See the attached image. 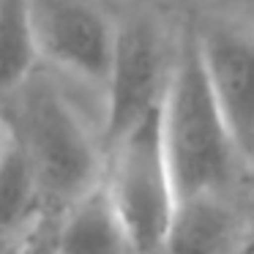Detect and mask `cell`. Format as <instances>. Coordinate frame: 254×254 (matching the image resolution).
<instances>
[{"mask_svg":"<svg viewBox=\"0 0 254 254\" xmlns=\"http://www.w3.org/2000/svg\"><path fill=\"white\" fill-rule=\"evenodd\" d=\"M77 93L85 90L41 66L17 93L0 101L8 131L28 156L50 210H63L104 178L101 126Z\"/></svg>","mask_w":254,"mask_h":254,"instance_id":"cell-1","label":"cell"},{"mask_svg":"<svg viewBox=\"0 0 254 254\" xmlns=\"http://www.w3.org/2000/svg\"><path fill=\"white\" fill-rule=\"evenodd\" d=\"M219 110L227 121L246 172L254 167V30L227 19L194 28Z\"/></svg>","mask_w":254,"mask_h":254,"instance_id":"cell-6","label":"cell"},{"mask_svg":"<svg viewBox=\"0 0 254 254\" xmlns=\"http://www.w3.org/2000/svg\"><path fill=\"white\" fill-rule=\"evenodd\" d=\"M50 210L41 183L28 156L8 131V142L0 153V238H19L28 227Z\"/></svg>","mask_w":254,"mask_h":254,"instance_id":"cell-9","label":"cell"},{"mask_svg":"<svg viewBox=\"0 0 254 254\" xmlns=\"http://www.w3.org/2000/svg\"><path fill=\"white\" fill-rule=\"evenodd\" d=\"M17 254H58V210H44L28 227Z\"/></svg>","mask_w":254,"mask_h":254,"instance_id":"cell-11","label":"cell"},{"mask_svg":"<svg viewBox=\"0 0 254 254\" xmlns=\"http://www.w3.org/2000/svg\"><path fill=\"white\" fill-rule=\"evenodd\" d=\"M104 186L137 254H156L178 208V189L164 145L161 104L107 150Z\"/></svg>","mask_w":254,"mask_h":254,"instance_id":"cell-3","label":"cell"},{"mask_svg":"<svg viewBox=\"0 0 254 254\" xmlns=\"http://www.w3.org/2000/svg\"><path fill=\"white\" fill-rule=\"evenodd\" d=\"M161 126L178 199L230 194L238 191L243 181L249 183L246 164L210 90L194 28L178 36L175 61L161 101Z\"/></svg>","mask_w":254,"mask_h":254,"instance_id":"cell-2","label":"cell"},{"mask_svg":"<svg viewBox=\"0 0 254 254\" xmlns=\"http://www.w3.org/2000/svg\"><path fill=\"white\" fill-rule=\"evenodd\" d=\"M249 208L230 194H197L178 199L172 221L156 254H243Z\"/></svg>","mask_w":254,"mask_h":254,"instance_id":"cell-7","label":"cell"},{"mask_svg":"<svg viewBox=\"0 0 254 254\" xmlns=\"http://www.w3.org/2000/svg\"><path fill=\"white\" fill-rule=\"evenodd\" d=\"M249 186L254 189V167H252V172H249Z\"/></svg>","mask_w":254,"mask_h":254,"instance_id":"cell-15","label":"cell"},{"mask_svg":"<svg viewBox=\"0 0 254 254\" xmlns=\"http://www.w3.org/2000/svg\"><path fill=\"white\" fill-rule=\"evenodd\" d=\"M8 142V123H6V115H3V107H0V153Z\"/></svg>","mask_w":254,"mask_h":254,"instance_id":"cell-14","label":"cell"},{"mask_svg":"<svg viewBox=\"0 0 254 254\" xmlns=\"http://www.w3.org/2000/svg\"><path fill=\"white\" fill-rule=\"evenodd\" d=\"M243 254H254V205L249 208V235H246V246Z\"/></svg>","mask_w":254,"mask_h":254,"instance_id":"cell-12","label":"cell"},{"mask_svg":"<svg viewBox=\"0 0 254 254\" xmlns=\"http://www.w3.org/2000/svg\"><path fill=\"white\" fill-rule=\"evenodd\" d=\"M178 39L170 41L153 11L137 8L118 17L112 63L101 93L104 153L164 101Z\"/></svg>","mask_w":254,"mask_h":254,"instance_id":"cell-4","label":"cell"},{"mask_svg":"<svg viewBox=\"0 0 254 254\" xmlns=\"http://www.w3.org/2000/svg\"><path fill=\"white\" fill-rule=\"evenodd\" d=\"M58 254H137L104 178L58 210Z\"/></svg>","mask_w":254,"mask_h":254,"instance_id":"cell-8","label":"cell"},{"mask_svg":"<svg viewBox=\"0 0 254 254\" xmlns=\"http://www.w3.org/2000/svg\"><path fill=\"white\" fill-rule=\"evenodd\" d=\"M19 241H22V235L19 238H0V254H17Z\"/></svg>","mask_w":254,"mask_h":254,"instance_id":"cell-13","label":"cell"},{"mask_svg":"<svg viewBox=\"0 0 254 254\" xmlns=\"http://www.w3.org/2000/svg\"><path fill=\"white\" fill-rule=\"evenodd\" d=\"M41 66L99 101L107 85L118 17L101 0H28Z\"/></svg>","mask_w":254,"mask_h":254,"instance_id":"cell-5","label":"cell"},{"mask_svg":"<svg viewBox=\"0 0 254 254\" xmlns=\"http://www.w3.org/2000/svg\"><path fill=\"white\" fill-rule=\"evenodd\" d=\"M41 68L28 0H0V101L17 93Z\"/></svg>","mask_w":254,"mask_h":254,"instance_id":"cell-10","label":"cell"}]
</instances>
